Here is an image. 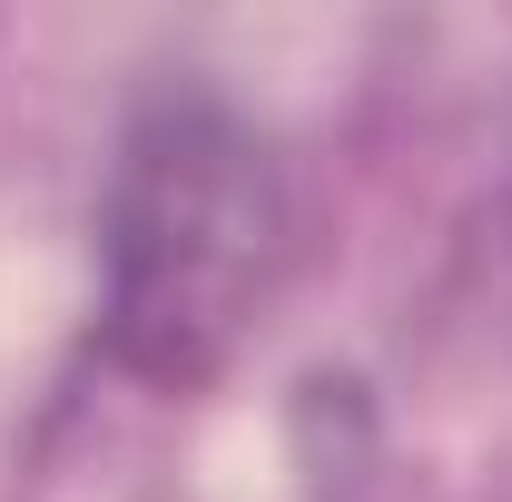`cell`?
Wrapping results in <instances>:
<instances>
[{
	"label": "cell",
	"mask_w": 512,
	"mask_h": 502,
	"mask_svg": "<svg viewBox=\"0 0 512 502\" xmlns=\"http://www.w3.org/2000/svg\"><path fill=\"white\" fill-rule=\"evenodd\" d=\"M296 256L276 138L217 89H158L119 128L99 188V355L148 394H197L237 365Z\"/></svg>",
	"instance_id": "1"
}]
</instances>
